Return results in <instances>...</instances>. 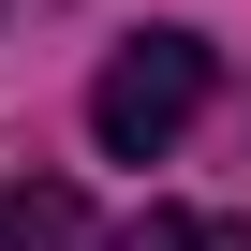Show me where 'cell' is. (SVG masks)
<instances>
[{
  "label": "cell",
  "mask_w": 251,
  "mask_h": 251,
  "mask_svg": "<svg viewBox=\"0 0 251 251\" xmlns=\"http://www.w3.org/2000/svg\"><path fill=\"white\" fill-rule=\"evenodd\" d=\"M15 251H89V207L59 177H15Z\"/></svg>",
  "instance_id": "3"
},
{
  "label": "cell",
  "mask_w": 251,
  "mask_h": 251,
  "mask_svg": "<svg viewBox=\"0 0 251 251\" xmlns=\"http://www.w3.org/2000/svg\"><path fill=\"white\" fill-rule=\"evenodd\" d=\"M118 251H251V222H222V207H148Z\"/></svg>",
  "instance_id": "2"
},
{
  "label": "cell",
  "mask_w": 251,
  "mask_h": 251,
  "mask_svg": "<svg viewBox=\"0 0 251 251\" xmlns=\"http://www.w3.org/2000/svg\"><path fill=\"white\" fill-rule=\"evenodd\" d=\"M0 251H15V177H0Z\"/></svg>",
  "instance_id": "4"
},
{
  "label": "cell",
  "mask_w": 251,
  "mask_h": 251,
  "mask_svg": "<svg viewBox=\"0 0 251 251\" xmlns=\"http://www.w3.org/2000/svg\"><path fill=\"white\" fill-rule=\"evenodd\" d=\"M192 118H207V45H192V30H133V45L89 74V133H103V163H163Z\"/></svg>",
  "instance_id": "1"
}]
</instances>
